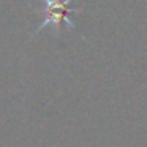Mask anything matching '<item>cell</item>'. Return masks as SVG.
Masks as SVG:
<instances>
[{"mask_svg":"<svg viewBox=\"0 0 147 147\" xmlns=\"http://www.w3.org/2000/svg\"><path fill=\"white\" fill-rule=\"evenodd\" d=\"M45 3V11H46V19L43 21V24L36 29L35 33L41 32L46 27H52L55 30V33H59L62 26L73 29L74 22L71 19L73 14H76L78 10H73L68 5L71 3V0H43Z\"/></svg>","mask_w":147,"mask_h":147,"instance_id":"6da1fadb","label":"cell"}]
</instances>
